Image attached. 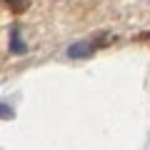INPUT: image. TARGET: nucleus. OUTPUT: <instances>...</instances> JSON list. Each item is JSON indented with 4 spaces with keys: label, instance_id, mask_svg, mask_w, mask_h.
Here are the masks:
<instances>
[{
    "label": "nucleus",
    "instance_id": "nucleus-1",
    "mask_svg": "<svg viewBox=\"0 0 150 150\" xmlns=\"http://www.w3.org/2000/svg\"><path fill=\"white\" fill-rule=\"evenodd\" d=\"M8 50H10L13 55H25V53H28V43L20 38V28H18V25H13V30H10V43H8Z\"/></svg>",
    "mask_w": 150,
    "mask_h": 150
},
{
    "label": "nucleus",
    "instance_id": "nucleus-2",
    "mask_svg": "<svg viewBox=\"0 0 150 150\" xmlns=\"http://www.w3.org/2000/svg\"><path fill=\"white\" fill-rule=\"evenodd\" d=\"M93 50H95V45H93V43H75V45H70V48H68V58L80 60V58L93 55Z\"/></svg>",
    "mask_w": 150,
    "mask_h": 150
},
{
    "label": "nucleus",
    "instance_id": "nucleus-3",
    "mask_svg": "<svg viewBox=\"0 0 150 150\" xmlns=\"http://www.w3.org/2000/svg\"><path fill=\"white\" fill-rule=\"evenodd\" d=\"M13 115H15V112H13V108H8L5 103H0V118H8V120H10Z\"/></svg>",
    "mask_w": 150,
    "mask_h": 150
},
{
    "label": "nucleus",
    "instance_id": "nucleus-4",
    "mask_svg": "<svg viewBox=\"0 0 150 150\" xmlns=\"http://www.w3.org/2000/svg\"><path fill=\"white\" fill-rule=\"evenodd\" d=\"M3 3H5V5H10L13 10H15V13H20V10H25V8H23L20 3H18V0H3Z\"/></svg>",
    "mask_w": 150,
    "mask_h": 150
}]
</instances>
